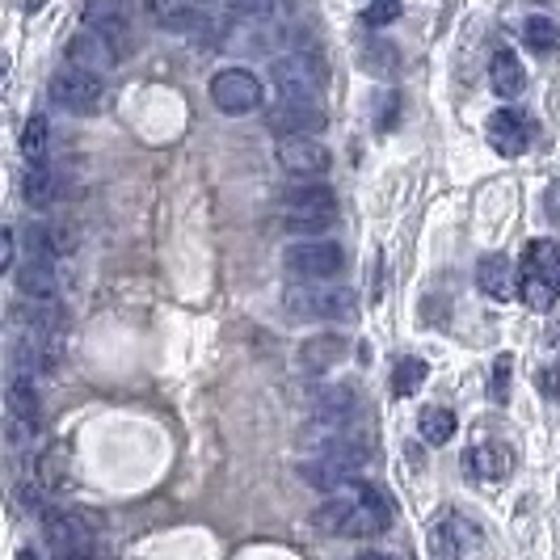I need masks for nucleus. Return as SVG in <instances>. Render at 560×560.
Wrapping results in <instances>:
<instances>
[{"instance_id":"nucleus-28","label":"nucleus","mask_w":560,"mask_h":560,"mask_svg":"<svg viewBox=\"0 0 560 560\" xmlns=\"http://www.w3.org/2000/svg\"><path fill=\"white\" fill-rule=\"evenodd\" d=\"M425 384V363L413 359V354H405L400 363L393 366V393L396 396H413Z\"/></svg>"},{"instance_id":"nucleus-7","label":"nucleus","mask_w":560,"mask_h":560,"mask_svg":"<svg viewBox=\"0 0 560 560\" xmlns=\"http://www.w3.org/2000/svg\"><path fill=\"white\" fill-rule=\"evenodd\" d=\"M270 81L279 89V97H295V102H320V84H325V68L316 56L291 51L270 63Z\"/></svg>"},{"instance_id":"nucleus-8","label":"nucleus","mask_w":560,"mask_h":560,"mask_svg":"<svg viewBox=\"0 0 560 560\" xmlns=\"http://www.w3.org/2000/svg\"><path fill=\"white\" fill-rule=\"evenodd\" d=\"M282 266H287V275L295 282H325L341 275L346 253L334 241H300V245H291V249L282 253Z\"/></svg>"},{"instance_id":"nucleus-19","label":"nucleus","mask_w":560,"mask_h":560,"mask_svg":"<svg viewBox=\"0 0 560 560\" xmlns=\"http://www.w3.org/2000/svg\"><path fill=\"white\" fill-rule=\"evenodd\" d=\"M13 282H18V291L26 295V300H51L56 295V261L51 257H34L26 253V261L13 270Z\"/></svg>"},{"instance_id":"nucleus-25","label":"nucleus","mask_w":560,"mask_h":560,"mask_svg":"<svg viewBox=\"0 0 560 560\" xmlns=\"http://www.w3.org/2000/svg\"><path fill=\"white\" fill-rule=\"evenodd\" d=\"M455 413H451L447 405H425L421 409V418H418V430H421V439L430 443V447H443V443H451L455 439Z\"/></svg>"},{"instance_id":"nucleus-30","label":"nucleus","mask_w":560,"mask_h":560,"mask_svg":"<svg viewBox=\"0 0 560 560\" xmlns=\"http://www.w3.org/2000/svg\"><path fill=\"white\" fill-rule=\"evenodd\" d=\"M510 371H514L510 354H498V359H493V375H489V396H493L498 405H505V396H510Z\"/></svg>"},{"instance_id":"nucleus-10","label":"nucleus","mask_w":560,"mask_h":560,"mask_svg":"<svg viewBox=\"0 0 560 560\" xmlns=\"http://www.w3.org/2000/svg\"><path fill=\"white\" fill-rule=\"evenodd\" d=\"M480 548V527L472 518H464L459 510H443L430 527V552L434 560H472Z\"/></svg>"},{"instance_id":"nucleus-34","label":"nucleus","mask_w":560,"mask_h":560,"mask_svg":"<svg viewBox=\"0 0 560 560\" xmlns=\"http://www.w3.org/2000/svg\"><path fill=\"white\" fill-rule=\"evenodd\" d=\"M354 560H388V557H380V552H363V557H354Z\"/></svg>"},{"instance_id":"nucleus-36","label":"nucleus","mask_w":560,"mask_h":560,"mask_svg":"<svg viewBox=\"0 0 560 560\" xmlns=\"http://www.w3.org/2000/svg\"><path fill=\"white\" fill-rule=\"evenodd\" d=\"M18 560H38V557H34V552H22V557H18Z\"/></svg>"},{"instance_id":"nucleus-33","label":"nucleus","mask_w":560,"mask_h":560,"mask_svg":"<svg viewBox=\"0 0 560 560\" xmlns=\"http://www.w3.org/2000/svg\"><path fill=\"white\" fill-rule=\"evenodd\" d=\"M544 211H548V220H552V224H560V182L544 195Z\"/></svg>"},{"instance_id":"nucleus-16","label":"nucleus","mask_w":560,"mask_h":560,"mask_svg":"<svg viewBox=\"0 0 560 560\" xmlns=\"http://www.w3.org/2000/svg\"><path fill=\"white\" fill-rule=\"evenodd\" d=\"M308 418L316 430H329L337 439L341 425H350V418H354V393L350 388H320V393L312 396Z\"/></svg>"},{"instance_id":"nucleus-23","label":"nucleus","mask_w":560,"mask_h":560,"mask_svg":"<svg viewBox=\"0 0 560 560\" xmlns=\"http://www.w3.org/2000/svg\"><path fill=\"white\" fill-rule=\"evenodd\" d=\"M9 418H22L30 425H38L43 400H38V388H34V375H13L9 380Z\"/></svg>"},{"instance_id":"nucleus-22","label":"nucleus","mask_w":560,"mask_h":560,"mask_svg":"<svg viewBox=\"0 0 560 560\" xmlns=\"http://www.w3.org/2000/svg\"><path fill=\"white\" fill-rule=\"evenodd\" d=\"M341 354H346V337H341V334L308 337V341L300 346V366H304L308 375H320V371H329Z\"/></svg>"},{"instance_id":"nucleus-1","label":"nucleus","mask_w":560,"mask_h":560,"mask_svg":"<svg viewBox=\"0 0 560 560\" xmlns=\"http://www.w3.org/2000/svg\"><path fill=\"white\" fill-rule=\"evenodd\" d=\"M320 535H341V539H371V535L393 527V505L375 485H346L329 502L312 514Z\"/></svg>"},{"instance_id":"nucleus-31","label":"nucleus","mask_w":560,"mask_h":560,"mask_svg":"<svg viewBox=\"0 0 560 560\" xmlns=\"http://www.w3.org/2000/svg\"><path fill=\"white\" fill-rule=\"evenodd\" d=\"M400 18V0H371V9L363 13L366 26H388Z\"/></svg>"},{"instance_id":"nucleus-11","label":"nucleus","mask_w":560,"mask_h":560,"mask_svg":"<svg viewBox=\"0 0 560 560\" xmlns=\"http://www.w3.org/2000/svg\"><path fill=\"white\" fill-rule=\"evenodd\" d=\"M261 97H266V89L249 68H224L211 77V102L224 114H253L261 106Z\"/></svg>"},{"instance_id":"nucleus-20","label":"nucleus","mask_w":560,"mask_h":560,"mask_svg":"<svg viewBox=\"0 0 560 560\" xmlns=\"http://www.w3.org/2000/svg\"><path fill=\"white\" fill-rule=\"evenodd\" d=\"M510 459H514V455H510L505 443L485 439L477 447H468L464 468H468V477H477V480H502V477H510Z\"/></svg>"},{"instance_id":"nucleus-24","label":"nucleus","mask_w":560,"mask_h":560,"mask_svg":"<svg viewBox=\"0 0 560 560\" xmlns=\"http://www.w3.org/2000/svg\"><path fill=\"white\" fill-rule=\"evenodd\" d=\"M22 195H26L30 207H51V202H59V195H63V182H59L56 168L38 165V168H30L26 173Z\"/></svg>"},{"instance_id":"nucleus-29","label":"nucleus","mask_w":560,"mask_h":560,"mask_svg":"<svg viewBox=\"0 0 560 560\" xmlns=\"http://www.w3.org/2000/svg\"><path fill=\"white\" fill-rule=\"evenodd\" d=\"M535 388L548 396V400H557L560 396V359H544V363H535Z\"/></svg>"},{"instance_id":"nucleus-2","label":"nucleus","mask_w":560,"mask_h":560,"mask_svg":"<svg viewBox=\"0 0 560 560\" xmlns=\"http://www.w3.org/2000/svg\"><path fill=\"white\" fill-rule=\"evenodd\" d=\"M518 300L535 312H548L560 300V241L539 236L518 261Z\"/></svg>"},{"instance_id":"nucleus-9","label":"nucleus","mask_w":560,"mask_h":560,"mask_svg":"<svg viewBox=\"0 0 560 560\" xmlns=\"http://www.w3.org/2000/svg\"><path fill=\"white\" fill-rule=\"evenodd\" d=\"M51 102L68 114H97L106 102V84L97 72H84L77 63H68L51 77Z\"/></svg>"},{"instance_id":"nucleus-35","label":"nucleus","mask_w":560,"mask_h":560,"mask_svg":"<svg viewBox=\"0 0 560 560\" xmlns=\"http://www.w3.org/2000/svg\"><path fill=\"white\" fill-rule=\"evenodd\" d=\"M43 4H47V0H26V9H30V13H34V9H43Z\"/></svg>"},{"instance_id":"nucleus-27","label":"nucleus","mask_w":560,"mask_h":560,"mask_svg":"<svg viewBox=\"0 0 560 560\" xmlns=\"http://www.w3.org/2000/svg\"><path fill=\"white\" fill-rule=\"evenodd\" d=\"M47 140H51V122L43 114H30L26 131H22V156L30 168L47 165Z\"/></svg>"},{"instance_id":"nucleus-13","label":"nucleus","mask_w":560,"mask_h":560,"mask_svg":"<svg viewBox=\"0 0 560 560\" xmlns=\"http://www.w3.org/2000/svg\"><path fill=\"white\" fill-rule=\"evenodd\" d=\"M84 26L97 30L110 43L118 59H127L136 51V30H131V9H118V0H93L84 9Z\"/></svg>"},{"instance_id":"nucleus-26","label":"nucleus","mask_w":560,"mask_h":560,"mask_svg":"<svg viewBox=\"0 0 560 560\" xmlns=\"http://www.w3.org/2000/svg\"><path fill=\"white\" fill-rule=\"evenodd\" d=\"M523 43L532 47L535 56H552V51H560V26L544 13H532L523 22Z\"/></svg>"},{"instance_id":"nucleus-21","label":"nucleus","mask_w":560,"mask_h":560,"mask_svg":"<svg viewBox=\"0 0 560 560\" xmlns=\"http://www.w3.org/2000/svg\"><path fill=\"white\" fill-rule=\"evenodd\" d=\"M489 84H493V93L505 97V102L527 89V72H523V63H518V56L510 47L493 51V59H489Z\"/></svg>"},{"instance_id":"nucleus-6","label":"nucleus","mask_w":560,"mask_h":560,"mask_svg":"<svg viewBox=\"0 0 560 560\" xmlns=\"http://www.w3.org/2000/svg\"><path fill=\"white\" fill-rule=\"evenodd\" d=\"M287 312L304 320H350L354 316V295L341 287H320V282H295L287 291Z\"/></svg>"},{"instance_id":"nucleus-12","label":"nucleus","mask_w":560,"mask_h":560,"mask_svg":"<svg viewBox=\"0 0 560 560\" xmlns=\"http://www.w3.org/2000/svg\"><path fill=\"white\" fill-rule=\"evenodd\" d=\"M279 165L300 177V182H312V177H325L334 168V152L325 143H316V136H282L279 140Z\"/></svg>"},{"instance_id":"nucleus-5","label":"nucleus","mask_w":560,"mask_h":560,"mask_svg":"<svg viewBox=\"0 0 560 560\" xmlns=\"http://www.w3.org/2000/svg\"><path fill=\"white\" fill-rule=\"evenodd\" d=\"M43 539L56 560H97L93 527L72 510H43Z\"/></svg>"},{"instance_id":"nucleus-15","label":"nucleus","mask_w":560,"mask_h":560,"mask_svg":"<svg viewBox=\"0 0 560 560\" xmlns=\"http://www.w3.org/2000/svg\"><path fill=\"white\" fill-rule=\"evenodd\" d=\"M485 136H489V143H493V152H502V156H523V152L532 148L535 122L523 110H514V106H502V110L489 114V127H485Z\"/></svg>"},{"instance_id":"nucleus-14","label":"nucleus","mask_w":560,"mask_h":560,"mask_svg":"<svg viewBox=\"0 0 560 560\" xmlns=\"http://www.w3.org/2000/svg\"><path fill=\"white\" fill-rule=\"evenodd\" d=\"M266 127L275 136H320L325 131V110L320 102H295V97H279L270 110H266Z\"/></svg>"},{"instance_id":"nucleus-18","label":"nucleus","mask_w":560,"mask_h":560,"mask_svg":"<svg viewBox=\"0 0 560 560\" xmlns=\"http://www.w3.org/2000/svg\"><path fill=\"white\" fill-rule=\"evenodd\" d=\"M477 282H480V291H485L489 300H498V304L518 295V270L510 266L505 253H485V257H480Z\"/></svg>"},{"instance_id":"nucleus-4","label":"nucleus","mask_w":560,"mask_h":560,"mask_svg":"<svg viewBox=\"0 0 560 560\" xmlns=\"http://www.w3.org/2000/svg\"><path fill=\"white\" fill-rule=\"evenodd\" d=\"M279 215L291 232H304V236L329 232L337 224V195L325 182H300L282 195Z\"/></svg>"},{"instance_id":"nucleus-3","label":"nucleus","mask_w":560,"mask_h":560,"mask_svg":"<svg viewBox=\"0 0 560 560\" xmlns=\"http://www.w3.org/2000/svg\"><path fill=\"white\" fill-rule=\"evenodd\" d=\"M363 464H366L363 439L337 434V439H329V447H320L312 459H304L300 472H304V480H308L312 489H320V493H341L346 485H354Z\"/></svg>"},{"instance_id":"nucleus-17","label":"nucleus","mask_w":560,"mask_h":560,"mask_svg":"<svg viewBox=\"0 0 560 560\" xmlns=\"http://www.w3.org/2000/svg\"><path fill=\"white\" fill-rule=\"evenodd\" d=\"M68 63H77L84 72H97V77H102V72H110L114 63H122V59H118V51H114L97 30L84 26L81 34L68 38Z\"/></svg>"},{"instance_id":"nucleus-32","label":"nucleus","mask_w":560,"mask_h":560,"mask_svg":"<svg viewBox=\"0 0 560 560\" xmlns=\"http://www.w3.org/2000/svg\"><path fill=\"white\" fill-rule=\"evenodd\" d=\"M275 4H279V0H228V9H232L236 18H270Z\"/></svg>"}]
</instances>
